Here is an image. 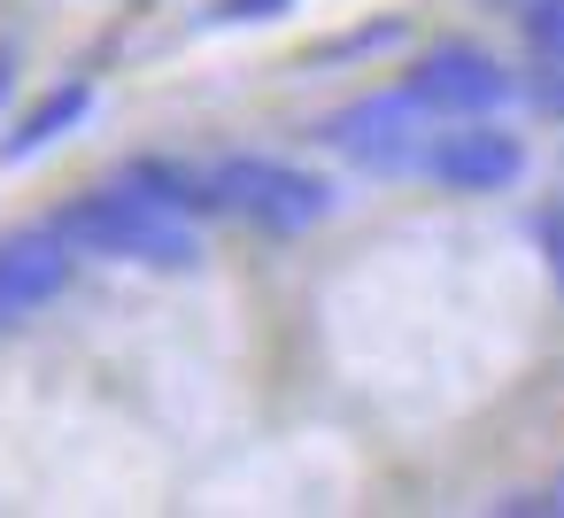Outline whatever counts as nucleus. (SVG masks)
I'll list each match as a JSON object with an SVG mask.
<instances>
[{
    "instance_id": "nucleus-8",
    "label": "nucleus",
    "mask_w": 564,
    "mask_h": 518,
    "mask_svg": "<svg viewBox=\"0 0 564 518\" xmlns=\"http://www.w3.org/2000/svg\"><path fill=\"white\" fill-rule=\"evenodd\" d=\"M132 179H140V186H155L163 202H178L186 217H209V209H225V194H217V179H209V171H186V163H163V155L132 163Z\"/></svg>"
},
{
    "instance_id": "nucleus-10",
    "label": "nucleus",
    "mask_w": 564,
    "mask_h": 518,
    "mask_svg": "<svg viewBox=\"0 0 564 518\" xmlns=\"http://www.w3.org/2000/svg\"><path fill=\"white\" fill-rule=\"evenodd\" d=\"M279 9H294V0H225L217 24H263V17H279Z\"/></svg>"
},
{
    "instance_id": "nucleus-5",
    "label": "nucleus",
    "mask_w": 564,
    "mask_h": 518,
    "mask_svg": "<svg viewBox=\"0 0 564 518\" xmlns=\"http://www.w3.org/2000/svg\"><path fill=\"white\" fill-rule=\"evenodd\" d=\"M425 179H441L448 194H502L525 179V140L487 117H456V132H433Z\"/></svg>"
},
{
    "instance_id": "nucleus-7",
    "label": "nucleus",
    "mask_w": 564,
    "mask_h": 518,
    "mask_svg": "<svg viewBox=\"0 0 564 518\" xmlns=\"http://www.w3.org/2000/svg\"><path fill=\"white\" fill-rule=\"evenodd\" d=\"M94 117V86H55L40 109H24V125L9 132V148H0V155H9V163H24V155H40V148H55L70 125H86Z\"/></svg>"
},
{
    "instance_id": "nucleus-2",
    "label": "nucleus",
    "mask_w": 564,
    "mask_h": 518,
    "mask_svg": "<svg viewBox=\"0 0 564 518\" xmlns=\"http://www.w3.org/2000/svg\"><path fill=\"white\" fill-rule=\"evenodd\" d=\"M425 117H433V109H425L410 86H394V94H364V101L333 109L317 140H325L340 163L371 171V179H410V171H425V148H433Z\"/></svg>"
},
{
    "instance_id": "nucleus-13",
    "label": "nucleus",
    "mask_w": 564,
    "mask_h": 518,
    "mask_svg": "<svg viewBox=\"0 0 564 518\" xmlns=\"http://www.w3.org/2000/svg\"><path fill=\"white\" fill-rule=\"evenodd\" d=\"M0 101H9V63H0Z\"/></svg>"
},
{
    "instance_id": "nucleus-12",
    "label": "nucleus",
    "mask_w": 564,
    "mask_h": 518,
    "mask_svg": "<svg viewBox=\"0 0 564 518\" xmlns=\"http://www.w3.org/2000/svg\"><path fill=\"white\" fill-rule=\"evenodd\" d=\"M549 510H564V472H556V495H549Z\"/></svg>"
},
{
    "instance_id": "nucleus-4",
    "label": "nucleus",
    "mask_w": 564,
    "mask_h": 518,
    "mask_svg": "<svg viewBox=\"0 0 564 518\" xmlns=\"http://www.w3.org/2000/svg\"><path fill=\"white\" fill-rule=\"evenodd\" d=\"M410 94H417L433 117H495L518 86H510V71H502L487 47L441 40V47H425V55L410 63Z\"/></svg>"
},
{
    "instance_id": "nucleus-3",
    "label": "nucleus",
    "mask_w": 564,
    "mask_h": 518,
    "mask_svg": "<svg viewBox=\"0 0 564 518\" xmlns=\"http://www.w3.org/2000/svg\"><path fill=\"white\" fill-rule=\"evenodd\" d=\"M209 179H217V194H225V217H248V225H263V233H279V240L325 225L333 202H340L333 179L294 171V163H271V155H225V163H209Z\"/></svg>"
},
{
    "instance_id": "nucleus-6",
    "label": "nucleus",
    "mask_w": 564,
    "mask_h": 518,
    "mask_svg": "<svg viewBox=\"0 0 564 518\" xmlns=\"http://www.w3.org/2000/svg\"><path fill=\"white\" fill-rule=\"evenodd\" d=\"M70 233L47 217V225H24L0 240V333H17L24 317H40L63 287H70Z\"/></svg>"
},
{
    "instance_id": "nucleus-11",
    "label": "nucleus",
    "mask_w": 564,
    "mask_h": 518,
    "mask_svg": "<svg viewBox=\"0 0 564 518\" xmlns=\"http://www.w3.org/2000/svg\"><path fill=\"white\" fill-rule=\"evenodd\" d=\"M533 233H541V240H549V256H556V271H564V209H549V217H541V225H533Z\"/></svg>"
},
{
    "instance_id": "nucleus-1",
    "label": "nucleus",
    "mask_w": 564,
    "mask_h": 518,
    "mask_svg": "<svg viewBox=\"0 0 564 518\" xmlns=\"http://www.w3.org/2000/svg\"><path fill=\"white\" fill-rule=\"evenodd\" d=\"M55 225L70 233L78 256H117V263H148V271H194L202 263V233L186 225V209L140 179L78 194L70 209H55Z\"/></svg>"
},
{
    "instance_id": "nucleus-9",
    "label": "nucleus",
    "mask_w": 564,
    "mask_h": 518,
    "mask_svg": "<svg viewBox=\"0 0 564 518\" xmlns=\"http://www.w3.org/2000/svg\"><path fill=\"white\" fill-rule=\"evenodd\" d=\"M525 47L549 71H564V0H533V9H525Z\"/></svg>"
}]
</instances>
